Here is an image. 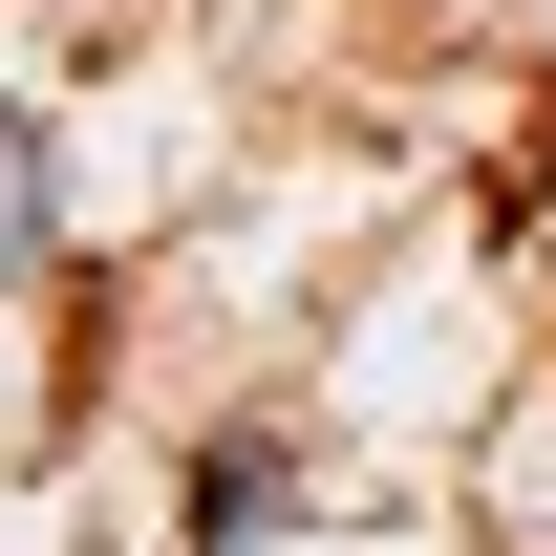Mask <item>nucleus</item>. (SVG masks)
<instances>
[{
    "instance_id": "1",
    "label": "nucleus",
    "mask_w": 556,
    "mask_h": 556,
    "mask_svg": "<svg viewBox=\"0 0 556 556\" xmlns=\"http://www.w3.org/2000/svg\"><path fill=\"white\" fill-rule=\"evenodd\" d=\"M0 257H22V150H0Z\"/></svg>"
}]
</instances>
